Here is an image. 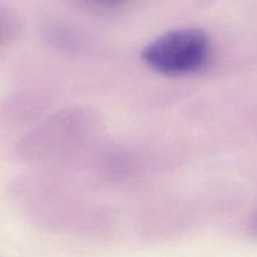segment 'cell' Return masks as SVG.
Instances as JSON below:
<instances>
[{"label":"cell","instance_id":"obj_1","mask_svg":"<svg viewBox=\"0 0 257 257\" xmlns=\"http://www.w3.org/2000/svg\"><path fill=\"white\" fill-rule=\"evenodd\" d=\"M142 57L148 67L161 74H191L207 63L210 42L202 30H172L148 44Z\"/></svg>","mask_w":257,"mask_h":257},{"label":"cell","instance_id":"obj_2","mask_svg":"<svg viewBox=\"0 0 257 257\" xmlns=\"http://www.w3.org/2000/svg\"><path fill=\"white\" fill-rule=\"evenodd\" d=\"M14 30L15 27L12 18L7 13L0 10V47H3L13 37Z\"/></svg>","mask_w":257,"mask_h":257},{"label":"cell","instance_id":"obj_3","mask_svg":"<svg viewBox=\"0 0 257 257\" xmlns=\"http://www.w3.org/2000/svg\"><path fill=\"white\" fill-rule=\"evenodd\" d=\"M98 5L104 8H112V7H117L119 5L123 0H94Z\"/></svg>","mask_w":257,"mask_h":257}]
</instances>
